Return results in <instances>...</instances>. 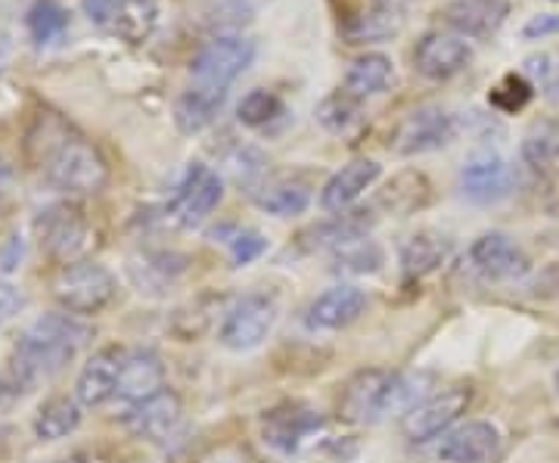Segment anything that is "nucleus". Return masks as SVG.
Instances as JSON below:
<instances>
[{"label":"nucleus","instance_id":"nucleus-1","mask_svg":"<svg viewBox=\"0 0 559 463\" xmlns=\"http://www.w3.org/2000/svg\"><path fill=\"white\" fill-rule=\"evenodd\" d=\"M28 156L40 168L44 181L66 197H91L109 183V162L60 116H38L28 131Z\"/></svg>","mask_w":559,"mask_h":463},{"label":"nucleus","instance_id":"nucleus-2","mask_svg":"<svg viewBox=\"0 0 559 463\" xmlns=\"http://www.w3.org/2000/svg\"><path fill=\"white\" fill-rule=\"evenodd\" d=\"M91 340V327L81 323V318L69 311L40 314L20 333L13 345L10 370L20 377L25 389H35L40 383H50L57 373H62L75 361L79 348Z\"/></svg>","mask_w":559,"mask_h":463},{"label":"nucleus","instance_id":"nucleus-3","mask_svg":"<svg viewBox=\"0 0 559 463\" xmlns=\"http://www.w3.org/2000/svg\"><path fill=\"white\" fill-rule=\"evenodd\" d=\"M414 404L411 383L382 367H364L352 373L340 392V417L345 424L370 426L389 411H407Z\"/></svg>","mask_w":559,"mask_h":463},{"label":"nucleus","instance_id":"nucleus-4","mask_svg":"<svg viewBox=\"0 0 559 463\" xmlns=\"http://www.w3.org/2000/svg\"><path fill=\"white\" fill-rule=\"evenodd\" d=\"M50 293L62 311L75 314V318H94L103 314L119 296V281L106 264L94 259H81V262L62 264L57 277L50 283Z\"/></svg>","mask_w":559,"mask_h":463},{"label":"nucleus","instance_id":"nucleus-5","mask_svg":"<svg viewBox=\"0 0 559 463\" xmlns=\"http://www.w3.org/2000/svg\"><path fill=\"white\" fill-rule=\"evenodd\" d=\"M469 402H473V392L466 385L439 389V392L419 399V402H414L404 411L401 432L411 442H439L448 429H454L460 424V417L469 411Z\"/></svg>","mask_w":559,"mask_h":463},{"label":"nucleus","instance_id":"nucleus-6","mask_svg":"<svg viewBox=\"0 0 559 463\" xmlns=\"http://www.w3.org/2000/svg\"><path fill=\"white\" fill-rule=\"evenodd\" d=\"M454 134H457V119L439 103H423L407 116H401L399 124L392 128L389 150L395 156H423L448 146Z\"/></svg>","mask_w":559,"mask_h":463},{"label":"nucleus","instance_id":"nucleus-7","mask_svg":"<svg viewBox=\"0 0 559 463\" xmlns=\"http://www.w3.org/2000/svg\"><path fill=\"white\" fill-rule=\"evenodd\" d=\"M277 299L267 293H246L224 311L218 327V343L227 352H252L259 348L274 323H277Z\"/></svg>","mask_w":559,"mask_h":463},{"label":"nucleus","instance_id":"nucleus-8","mask_svg":"<svg viewBox=\"0 0 559 463\" xmlns=\"http://www.w3.org/2000/svg\"><path fill=\"white\" fill-rule=\"evenodd\" d=\"M35 234H38L40 249L53 259V262L72 264L81 262L94 242V230L87 218L81 215L75 205L69 202H57L50 209H44L35 222Z\"/></svg>","mask_w":559,"mask_h":463},{"label":"nucleus","instance_id":"nucleus-9","mask_svg":"<svg viewBox=\"0 0 559 463\" xmlns=\"http://www.w3.org/2000/svg\"><path fill=\"white\" fill-rule=\"evenodd\" d=\"M255 40L246 35H221L202 44L197 57L190 60L193 84L205 87H230L242 72L255 62Z\"/></svg>","mask_w":559,"mask_h":463},{"label":"nucleus","instance_id":"nucleus-10","mask_svg":"<svg viewBox=\"0 0 559 463\" xmlns=\"http://www.w3.org/2000/svg\"><path fill=\"white\" fill-rule=\"evenodd\" d=\"M84 16L124 44H146L159 28V0H81Z\"/></svg>","mask_w":559,"mask_h":463},{"label":"nucleus","instance_id":"nucleus-11","mask_svg":"<svg viewBox=\"0 0 559 463\" xmlns=\"http://www.w3.org/2000/svg\"><path fill=\"white\" fill-rule=\"evenodd\" d=\"M221 200H224V181L218 171L205 162H193L171 197L168 218L178 222L180 227H200L205 218H212Z\"/></svg>","mask_w":559,"mask_h":463},{"label":"nucleus","instance_id":"nucleus-12","mask_svg":"<svg viewBox=\"0 0 559 463\" xmlns=\"http://www.w3.org/2000/svg\"><path fill=\"white\" fill-rule=\"evenodd\" d=\"M323 429V417L318 407L305 402H280L261 414V439L277 454H299Z\"/></svg>","mask_w":559,"mask_h":463},{"label":"nucleus","instance_id":"nucleus-13","mask_svg":"<svg viewBox=\"0 0 559 463\" xmlns=\"http://www.w3.org/2000/svg\"><path fill=\"white\" fill-rule=\"evenodd\" d=\"M124 424L143 442L168 448V444H175L183 436L187 414H183V402H180L178 392L162 389L159 395H153V399H146V402L140 404H131V411L124 414Z\"/></svg>","mask_w":559,"mask_h":463},{"label":"nucleus","instance_id":"nucleus-14","mask_svg":"<svg viewBox=\"0 0 559 463\" xmlns=\"http://www.w3.org/2000/svg\"><path fill=\"white\" fill-rule=\"evenodd\" d=\"M460 193L476 205H495L513 193V168L498 150H476L460 168Z\"/></svg>","mask_w":559,"mask_h":463},{"label":"nucleus","instance_id":"nucleus-15","mask_svg":"<svg viewBox=\"0 0 559 463\" xmlns=\"http://www.w3.org/2000/svg\"><path fill=\"white\" fill-rule=\"evenodd\" d=\"M469 262L485 281L516 283L532 271V259L520 242L500 230H488L469 246Z\"/></svg>","mask_w":559,"mask_h":463},{"label":"nucleus","instance_id":"nucleus-16","mask_svg":"<svg viewBox=\"0 0 559 463\" xmlns=\"http://www.w3.org/2000/svg\"><path fill=\"white\" fill-rule=\"evenodd\" d=\"M503 454V436L488 420H463L436 444L441 463H495Z\"/></svg>","mask_w":559,"mask_h":463},{"label":"nucleus","instance_id":"nucleus-17","mask_svg":"<svg viewBox=\"0 0 559 463\" xmlns=\"http://www.w3.org/2000/svg\"><path fill=\"white\" fill-rule=\"evenodd\" d=\"M469 62H473V47L454 32L432 28L414 47V69L429 81H451L460 72H466Z\"/></svg>","mask_w":559,"mask_h":463},{"label":"nucleus","instance_id":"nucleus-18","mask_svg":"<svg viewBox=\"0 0 559 463\" xmlns=\"http://www.w3.org/2000/svg\"><path fill=\"white\" fill-rule=\"evenodd\" d=\"M128 348L121 345H103L87 361L81 364L72 395L79 399L81 407H103L119 395L121 364H124Z\"/></svg>","mask_w":559,"mask_h":463},{"label":"nucleus","instance_id":"nucleus-19","mask_svg":"<svg viewBox=\"0 0 559 463\" xmlns=\"http://www.w3.org/2000/svg\"><path fill=\"white\" fill-rule=\"evenodd\" d=\"M367 308V293L355 286V283H336L330 289H323L320 296L311 299L308 311H305V327L314 333H333V330H345L358 321Z\"/></svg>","mask_w":559,"mask_h":463},{"label":"nucleus","instance_id":"nucleus-20","mask_svg":"<svg viewBox=\"0 0 559 463\" xmlns=\"http://www.w3.org/2000/svg\"><path fill=\"white\" fill-rule=\"evenodd\" d=\"M439 16L460 38L491 40L510 16V0H448Z\"/></svg>","mask_w":559,"mask_h":463},{"label":"nucleus","instance_id":"nucleus-21","mask_svg":"<svg viewBox=\"0 0 559 463\" xmlns=\"http://www.w3.org/2000/svg\"><path fill=\"white\" fill-rule=\"evenodd\" d=\"M382 178V165L373 159H352L342 165L340 171L323 183L320 190V209L330 215L348 212L355 202Z\"/></svg>","mask_w":559,"mask_h":463},{"label":"nucleus","instance_id":"nucleus-22","mask_svg":"<svg viewBox=\"0 0 559 463\" xmlns=\"http://www.w3.org/2000/svg\"><path fill=\"white\" fill-rule=\"evenodd\" d=\"M162 389H168V373H165V364L153 352V348H131L124 355L119 377V402L124 404H140L153 395H159Z\"/></svg>","mask_w":559,"mask_h":463},{"label":"nucleus","instance_id":"nucleus-23","mask_svg":"<svg viewBox=\"0 0 559 463\" xmlns=\"http://www.w3.org/2000/svg\"><path fill=\"white\" fill-rule=\"evenodd\" d=\"M227 97H230V87H205V84L187 87L175 100V124L180 134L193 138V134H202L205 128H212L218 121Z\"/></svg>","mask_w":559,"mask_h":463},{"label":"nucleus","instance_id":"nucleus-24","mask_svg":"<svg viewBox=\"0 0 559 463\" xmlns=\"http://www.w3.org/2000/svg\"><path fill=\"white\" fill-rule=\"evenodd\" d=\"M401 25H404V16L399 7H392L389 0H373L342 22V38L345 44H380V40L395 38Z\"/></svg>","mask_w":559,"mask_h":463},{"label":"nucleus","instance_id":"nucleus-25","mask_svg":"<svg viewBox=\"0 0 559 463\" xmlns=\"http://www.w3.org/2000/svg\"><path fill=\"white\" fill-rule=\"evenodd\" d=\"M448 259H451V240L436 234V230H419V234H414V237H407V240L401 242L399 262L407 281L429 277Z\"/></svg>","mask_w":559,"mask_h":463},{"label":"nucleus","instance_id":"nucleus-26","mask_svg":"<svg viewBox=\"0 0 559 463\" xmlns=\"http://www.w3.org/2000/svg\"><path fill=\"white\" fill-rule=\"evenodd\" d=\"M432 200V183L423 171H399L392 181L385 183V190L380 193V205L389 212V215H399V218H407L419 209H426Z\"/></svg>","mask_w":559,"mask_h":463},{"label":"nucleus","instance_id":"nucleus-27","mask_svg":"<svg viewBox=\"0 0 559 463\" xmlns=\"http://www.w3.org/2000/svg\"><path fill=\"white\" fill-rule=\"evenodd\" d=\"M395 79V62L389 60L385 54H360L358 60H352L342 91L352 94L355 100H367L382 94Z\"/></svg>","mask_w":559,"mask_h":463},{"label":"nucleus","instance_id":"nucleus-28","mask_svg":"<svg viewBox=\"0 0 559 463\" xmlns=\"http://www.w3.org/2000/svg\"><path fill=\"white\" fill-rule=\"evenodd\" d=\"M81 426V404L75 395H50L40 404L35 414V439L38 442H60L66 436H72Z\"/></svg>","mask_w":559,"mask_h":463},{"label":"nucleus","instance_id":"nucleus-29","mask_svg":"<svg viewBox=\"0 0 559 463\" xmlns=\"http://www.w3.org/2000/svg\"><path fill=\"white\" fill-rule=\"evenodd\" d=\"M522 162L535 175H554L559 171V119L535 121L522 138Z\"/></svg>","mask_w":559,"mask_h":463},{"label":"nucleus","instance_id":"nucleus-30","mask_svg":"<svg viewBox=\"0 0 559 463\" xmlns=\"http://www.w3.org/2000/svg\"><path fill=\"white\" fill-rule=\"evenodd\" d=\"M252 200L261 212L274 218H296L311 205V190L301 181H267L252 190Z\"/></svg>","mask_w":559,"mask_h":463},{"label":"nucleus","instance_id":"nucleus-31","mask_svg":"<svg viewBox=\"0 0 559 463\" xmlns=\"http://www.w3.org/2000/svg\"><path fill=\"white\" fill-rule=\"evenodd\" d=\"M183 268H187V259L178 252H143L140 259L128 264V274L140 286V293H162L165 286L178 281Z\"/></svg>","mask_w":559,"mask_h":463},{"label":"nucleus","instance_id":"nucleus-32","mask_svg":"<svg viewBox=\"0 0 559 463\" xmlns=\"http://www.w3.org/2000/svg\"><path fill=\"white\" fill-rule=\"evenodd\" d=\"M69 10L60 0H35L25 13V32L35 47H53L69 32Z\"/></svg>","mask_w":559,"mask_h":463},{"label":"nucleus","instance_id":"nucleus-33","mask_svg":"<svg viewBox=\"0 0 559 463\" xmlns=\"http://www.w3.org/2000/svg\"><path fill=\"white\" fill-rule=\"evenodd\" d=\"M252 20H255L252 0H209L202 10V25L212 32V38L242 35V28Z\"/></svg>","mask_w":559,"mask_h":463},{"label":"nucleus","instance_id":"nucleus-34","mask_svg":"<svg viewBox=\"0 0 559 463\" xmlns=\"http://www.w3.org/2000/svg\"><path fill=\"white\" fill-rule=\"evenodd\" d=\"M382 264H385V252L367 237L342 242L340 249H333V271L340 274H377Z\"/></svg>","mask_w":559,"mask_h":463},{"label":"nucleus","instance_id":"nucleus-35","mask_svg":"<svg viewBox=\"0 0 559 463\" xmlns=\"http://www.w3.org/2000/svg\"><path fill=\"white\" fill-rule=\"evenodd\" d=\"M358 116L360 100H355V97L345 94V91H336V94L323 97L318 109H314V119H318L320 128L330 131V134H345V131H352V124L358 121Z\"/></svg>","mask_w":559,"mask_h":463},{"label":"nucleus","instance_id":"nucleus-36","mask_svg":"<svg viewBox=\"0 0 559 463\" xmlns=\"http://www.w3.org/2000/svg\"><path fill=\"white\" fill-rule=\"evenodd\" d=\"M280 116H283V100L274 91H264V87L249 91L240 100V106H237V119L246 128H264V124H271Z\"/></svg>","mask_w":559,"mask_h":463},{"label":"nucleus","instance_id":"nucleus-37","mask_svg":"<svg viewBox=\"0 0 559 463\" xmlns=\"http://www.w3.org/2000/svg\"><path fill=\"white\" fill-rule=\"evenodd\" d=\"M532 94H535V87H532V81L525 79V75H516V72H510V75H503L500 84L491 87V94H488V103L500 109L503 116H513V112H520L528 106L532 100Z\"/></svg>","mask_w":559,"mask_h":463},{"label":"nucleus","instance_id":"nucleus-38","mask_svg":"<svg viewBox=\"0 0 559 463\" xmlns=\"http://www.w3.org/2000/svg\"><path fill=\"white\" fill-rule=\"evenodd\" d=\"M224 242H227V249H230V259H234V264H237V268L261 259V256H264V249H267L264 234L252 230V227H230V234L224 237Z\"/></svg>","mask_w":559,"mask_h":463},{"label":"nucleus","instance_id":"nucleus-39","mask_svg":"<svg viewBox=\"0 0 559 463\" xmlns=\"http://www.w3.org/2000/svg\"><path fill=\"white\" fill-rule=\"evenodd\" d=\"M28 389L20 383V377L13 370H0V414H10L22 402Z\"/></svg>","mask_w":559,"mask_h":463},{"label":"nucleus","instance_id":"nucleus-40","mask_svg":"<svg viewBox=\"0 0 559 463\" xmlns=\"http://www.w3.org/2000/svg\"><path fill=\"white\" fill-rule=\"evenodd\" d=\"M557 32H559L557 13H540V16H532V20L525 22V28H522V38L544 40V38H550V35H557Z\"/></svg>","mask_w":559,"mask_h":463},{"label":"nucleus","instance_id":"nucleus-41","mask_svg":"<svg viewBox=\"0 0 559 463\" xmlns=\"http://www.w3.org/2000/svg\"><path fill=\"white\" fill-rule=\"evenodd\" d=\"M22 305H25V299H22L20 289L13 283L0 281V327L10 321V318H16L22 311Z\"/></svg>","mask_w":559,"mask_h":463},{"label":"nucleus","instance_id":"nucleus-42","mask_svg":"<svg viewBox=\"0 0 559 463\" xmlns=\"http://www.w3.org/2000/svg\"><path fill=\"white\" fill-rule=\"evenodd\" d=\"M200 463H255V458L240 444H221L209 458H202Z\"/></svg>","mask_w":559,"mask_h":463},{"label":"nucleus","instance_id":"nucleus-43","mask_svg":"<svg viewBox=\"0 0 559 463\" xmlns=\"http://www.w3.org/2000/svg\"><path fill=\"white\" fill-rule=\"evenodd\" d=\"M525 75H532V79L547 81V75L554 72V66H550V57H532V60H525V69H522Z\"/></svg>","mask_w":559,"mask_h":463},{"label":"nucleus","instance_id":"nucleus-44","mask_svg":"<svg viewBox=\"0 0 559 463\" xmlns=\"http://www.w3.org/2000/svg\"><path fill=\"white\" fill-rule=\"evenodd\" d=\"M540 91H544V100L559 109V66L550 72V75H547V81L540 84Z\"/></svg>","mask_w":559,"mask_h":463},{"label":"nucleus","instance_id":"nucleus-45","mask_svg":"<svg viewBox=\"0 0 559 463\" xmlns=\"http://www.w3.org/2000/svg\"><path fill=\"white\" fill-rule=\"evenodd\" d=\"M3 181H7V165L0 159V190H3Z\"/></svg>","mask_w":559,"mask_h":463},{"label":"nucleus","instance_id":"nucleus-46","mask_svg":"<svg viewBox=\"0 0 559 463\" xmlns=\"http://www.w3.org/2000/svg\"><path fill=\"white\" fill-rule=\"evenodd\" d=\"M53 463H87L84 458H60V461H53Z\"/></svg>","mask_w":559,"mask_h":463},{"label":"nucleus","instance_id":"nucleus-47","mask_svg":"<svg viewBox=\"0 0 559 463\" xmlns=\"http://www.w3.org/2000/svg\"><path fill=\"white\" fill-rule=\"evenodd\" d=\"M554 385H557V395H559V370L554 373Z\"/></svg>","mask_w":559,"mask_h":463}]
</instances>
